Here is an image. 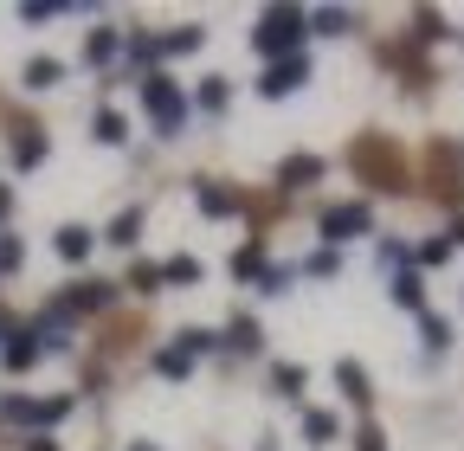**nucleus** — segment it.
I'll list each match as a JSON object with an SVG mask.
<instances>
[{"instance_id": "nucleus-1", "label": "nucleus", "mask_w": 464, "mask_h": 451, "mask_svg": "<svg viewBox=\"0 0 464 451\" xmlns=\"http://www.w3.org/2000/svg\"><path fill=\"white\" fill-rule=\"evenodd\" d=\"M304 39H310V14L304 7H265L258 14V33H252V52H258L265 65H277V59H297Z\"/></svg>"}, {"instance_id": "nucleus-2", "label": "nucleus", "mask_w": 464, "mask_h": 451, "mask_svg": "<svg viewBox=\"0 0 464 451\" xmlns=\"http://www.w3.org/2000/svg\"><path fill=\"white\" fill-rule=\"evenodd\" d=\"M142 110H149V123H155V136H181L188 130V97H181V84H174L168 72H149L142 78Z\"/></svg>"}, {"instance_id": "nucleus-3", "label": "nucleus", "mask_w": 464, "mask_h": 451, "mask_svg": "<svg viewBox=\"0 0 464 451\" xmlns=\"http://www.w3.org/2000/svg\"><path fill=\"white\" fill-rule=\"evenodd\" d=\"M316 233H323V245H329V252H342L348 239H368V233H374V206H368V200H342V206H323Z\"/></svg>"}, {"instance_id": "nucleus-4", "label": "nucleus", "mask_w": 464, "mask_h": 451, "mask_svg": "<svg viewBox=\"0 0 464 451\" xmlns=\"http://www.w3.org/2000/svg\"><path fill=\"white\" fill-rule=\"evenodd\" d=\"M304 84H310V59L297 52V59H277V65H265L252 91H258L265 103H277V97H290V91H304Z\"/></svg>"}, {"instance_id": "nucleus-5", "label": "nucleus", "mask_w": 464, "mask_h": 451, "mask_svg": "<svg viewBox=\"0 0 464 451\" xmlns=\"http://www.w3.org/2000/svg\"><path fill=\"white\" fill-rule=\"evenodd\" d=\"M65 303L72 316H97V310H110L116 303V284H103V277H78V284H65Z\"/></svg>"}, {"instance_id": "nucleus-6", "label": "nucleus", "mask_w": 464, "mask_h": 451, "mask_svg": "<svg viewBox=\"0 0 464 451\" xmlns=\"http://www.w3.org/2000/svg\"><path fill=\"white\" fill-rule=\"evenodd\" d=\"M194 206H200L207 219H232V213H239L246 200H239V194H232L226 181H194Z\"/></svg>"}, {"instance_id": "nucleus-7", "label": "nucleus", "mask_w": 464, "mask_h": 451, "mask_svg": "<svg viewBox=\"0 0 464 451\" xmlns=\"http://www.w3.org/2000/svg\"><path fill=\"white\" fill-rule=\"evenodd\" d=\"M323 181V155H290L284 168H277V187L284 194H304V187H316Z\"/></svg>"}, {"instance_id": "nucleus-8", "label": "nucleus", "mask_w": 464, "mask_h": 451, "mask_svg": "<svg viewBox=\"0 0 464 451\" xmlns=\"http://www.w3.org/2000/svg\"><path fill=\"white\" fill-rule=\"evenodd\" d=\"M116 59H123V33H116V26L84 33V65H91V72H103V65H116Z\"/></svg>"}, {"instance_id": "nucleus-9", "label": "nucleus", "mask_w": 464, "mask_h": 451, "mask_svg": "<svg viewBox=\"0 0 464 451\" xmlns=\"http://www.w3.org/2000/svg\"><path fill=\"white\" fill-rule=\"evenodd\" d=\"M39 355H45V349H39V335L20 322V335H14L7 349H0V368H7V374H26V368H39Z\"/></svg>"}, {"instance_id": "nucleus-10", "label": "nucleus", "mask_w": 464, "mask_h": 451, "mask_svg": "<svg viewBox=\"0 0 464 451\" xmlns=\"http://www.w3.org/2000/svg\"><path fill=\"white\" fill-rule=\"evenodd\" d=\"M91 245H97L91 226H58V233H52V252L65 258V264H84V258H91Z\"/></svg>"}, {"instance_id": "nucleus-11", "label": "nucleus", "mask_w": 464, "mask_h": 451, "mask_svg": "<svg viewBox=\"0 0 464 451\" xmlns=\"http://www.w3.org/2000/svg\"><path fill=\"white\" fill-rule=\"evenodd\" d=\"M219 349H232V355H258V349H265V329H258L252 316H232L226 335H219Z\"/></svg>"}, {"instance_id": "nucleus-12", "label": "nucleus", "mask_w": 464, "mask_h": 451, "mask_svg": "<svg viewBox=\"0 0 464 451\" xmlns=\"http://www.w3.org/2000/svg\"><path fill=\"white\" fill-rule=\"evenodd\" d=\"M20 84H26V91H58V84H65V59H52V52H39V59H26Z\"/></svg>"}, {"instance_id": "nucleus-13", "label": "nucleus", "mask_w": 464, "mask_h": 451, "mask_svg": "<svg viewBox=\"0 0 464 451\" xmlns=\"http://www.w3.org/2000/svg\"><path fill=\"white\" fill-rule=\"evenodd\" d=\"M335 387H342L348 407H368V400H374V387H368V368H362V361H335Z\"/></svg>"}, {"instance_id": "nucleus-14", "label": "nucleus", "mask_w": 464, "mask_h": 451, "mask_svg": "<svg viewBox=\"0 0 464 451\" xmlns=\"http://www.w3.org/2000/svg\"><path fill=\"white\" fill-rule=\"evenodd\" d=\"M387 297L400 303V310H413V316H426V284H420V271L406 264V271H393V284H387Z\"/></svg>"}, {"instance_id": "nucleus-15", "label": "nucleus", "mask_w": 464, "mask_h": 451, "mask_svg": "<svg viewBox=\"0 0 464 451\" xmlns=\"http://www.w3.org/2000/svg\"><path fill=\"white\" fill-rule=\"evenodd\" d=\"M226 103H232V78H200L194 84V110H200V117H226Z\"/></svg>"}, {"instance_id": "nucleus-16", "label": "nucleus", "mask_w": 464, "mask_h": 451, "mask_svg": "<svg viewBox=\"0 0 464 451\" xmlns=\"http://www.w3.org/2000/svg\"><path fill=\"white\" fill-rule=\"evenodd\" d=\"M91 136H97L103 149H123V142H130V117H123V110H110V103H103L97 117H91Z\"/></svg>"}, {"instance_id": "nucleus-17", "label": "nucleus", "mask_w": 464, "mask_h": 451, "mask_svg": "<svg viewBox=\"0 0 464 451\" xmlns=\"http://www.w3.org/2000/svg\"><path fill=\"white\" fill-rule=\"evenodd\" d=\"M200 277H207V271H200V258H188V252H181V258H168V264H161V291H194Z\"/></svg>"}, {"instance_id": "nucleus-18", "label": "nucleus", "mask_w": 464, "mask_h": 451, "mask_svg": "<svg viewBox=\"0 0 464 451\" xmlns=\"http://www.w3.org/2000/svg\"><path fill=\"white\" fill-rule=\"evenodd\" d=\"M52 155V142H45V130H20V142H14V168L20 175H33V168Z\"/></svg>"}, {"instance_id": "nucleus-19", "label": "nucleus", "mask_w": 464, "mask_h": 451, "mask_svg": "<svg viewBox=\"0 0 464 451\" xmlns=\"http://www.w3.org/2000/svg\"><path fill=\"white\" fill-rule=\"evenodd\" d=\"M142 219H149L142 206H123V213H116V219H110V233H103V239H110V245H123V252H130V245L142 239Z\"/></svg>"}, {"instance_id": "nucleus-20", "label": "nucleus", "mask_w": 464, "mask_h": 451, "mask_svg": "<svg viewBox=\"0 0 464 451\" xmlns=\"http://www.w3.org/2000/svg\"><path fill=\"white\" fill-rule=\"evenodd\" d=\"M232 277H239V284H258V277H265V239L232 252Z\"/></svg>"}, {"instance_id": "nucleus-21", "label": "nucleus", "mask_w": 464, "mask_h": 451, "mask_svg": "<svg viewBox=\"0 0 464 451\" xmlns=\"http://www.w3.org/2000/svg\"><path fill=\"white\" fill-rule=\"evenodd\" d=\"M348 26H355V14H348V7H316V14H310V33H323V39H348Z\"/></svg>"}, {"instance_id": "nucleus-22", "label": "nucleus", "mask_w": 464, "mask_h": 451, "mask_svg": "<svg viewBox=\"0 0 464 451\" xmlns=\"http://www.w3.org/2000/svg\"><path fill=\"white\" fill-rule=\"evenodd\" d=\"M0 419H7V426H33V432H39V400H26V393H0Z\"/></svg>"}, {"instance_id": "nucleus-23", "label": "nucleus", "mask_w": 464, "mask_h": 451, "mask_svg": "<svg viewBox=\"0 0 464 451\" xmlns=\"http://www.w3.org/2000/svg\"><path fill=\"white\" fill-rule=\"evenodd\" d=\"M304 438H310V445H335V438H342V419L323 413V407H310V413H304Z\"/></svg>"}, {"instance_id": "nucleus-24", "label": "nucleus", "mask_w": 464, "mask_h": 451, "mask_svg": "<svg viewBox=\"0 0 464 451\" xmlns=\"http://www.w3.org/2000/svg\"><path fill=\"white\" fill-rule=\"evenodd\" d=\"M200 45H207L200 26H174V33L161 39V59H188V52H200Z\"/></svg>"}, {"instance_id": "nucleus-25", "label": "nucleus", "mask_w": 464, "mask_h": 451, "mask_svg": "<svg viewBox=\"0 0 464 451\" xmlns=\"http://www.w3.org/2000/svg\"><path fill=\"white\" fill-rule=\"evenodd\" d=\"M174 349H181L188 361H200V355L219 349V335H213V329H181V335H174Z\"/></svg>"}, {"instance_id": "nucleus-26", "label": "nucleus", "mask_w": 464, "mask_h": 451, "mask_svg": "<svg viewBox=\"0 0 464 451\" xmlns=\"http://www.w3.org/2000/svg\"><path fill=\"white\" fill-rule=\"evenodd\" d=\"M271 387H277V393H284V400H297V393H304V387H310V374H304V368H297V361H277V368H271Z\"/></svg>"}, {"instance_id": "nucleus-27", "label": "nucleus", "mask_w": 464, "mask_h": 451, "mask_svg": "<svg viewBox=\"0 0 464 451\" xmlns=\"http://www.w3.org/2000/svg\"><path fill=\"white\" fill-rule=\"evenodd\" d=\"M420 342H426V349H432V355H445V349H451V322H445V316H432V310H426V316H420Z\"/></svg>"}, {"instance_id": "nucleus-28", "label": "nucleus", "mask_w": 464, "mask_h": 451, "mask_svg": "<svg viewBox=\"0 0 464 451\" xmlns=\"http://www.w3.org/2000/svg\"><path fill=\"white\" fill-rule=\"evenodd\" d=\"M155 374H161V380H188V374H194V361L168 342V349H155Z\"/></svg>"}, {"instance_id": "nucleus-29", "label": "nucleus", "mask_w": 464, "mask_h": 451, "mask_svg": "<svg viewBox=\"0 0 464 451\" xmlns=\"http://www.w3.org/2000/svg\"><path fill=\"white\" fill-rule=\"evenodd\" d=\"M130 291H136V297H155V291H161V264L136 258V264H130Z\"/></svg>"}, {"instance_id": "nucleus-30", "label": "nucleus", "mask_w": 464, "mask_h": 451, "mask_svg": "<svg viewBox=\"0 0 464 451\" xmlns=\"http://www.w3.org/2000/svg\"><path fill=\"white\" fill-rule=\"evenodd\" d=\"M451 252H458V245H451V239H426V245H420V252H413V271H420V264H426V271H432V264H445V258H451Z\"/></svg>"}, {"instance_id": "nucleus-31", "label": "nucleus", "mask_w": 464, "mask_h": 451, "mask_svg": "<svg viewBox=\"0 0 464 451\" xmlns=\"http://www.w3.org/2000/svg\"><path fill=\"white\" fill-rule=\"evenodd\" d=\"M335 271H342V252H329V245L304 258V277H335Z\"/></svg>"}, {"instance_id": "nucleus-32", "label": "nucleus", "mask_w": 464, "mask_h": 451, "mask_svg": "<svg viewBox=\"0 0 464 451\" xmlns=\"http://www.w3.org/2000/svg\"><path fill=\"white\" fill-rule=\"evenodd\" d=\"M20 264H26V245H20L14 233H0V277H14Z\"/></svg>"}, {"instance_id": "nucleus-33", "label": "nucleus", "mask_w": 464, "mask_h": 451, "mask_svg": "<svg viewBox=\"0 0 464 451\" xmlns=\"http://www.w3.org/2000/svg\"><path fill=\"white\" fill-rule=\"evenodd\" d=\"M290 277H297L290 264H265V277H258V291H265V297H284V291H290Z\"/></svg>"}, {"instance_id": "nucleus-34", "label": "nucleus", "mask_w": 464, "mask_h": 451, "mask_svg": "<svg viewBox=\"0 0 464 451\" xmlns=\"http://www.w3.org/2000/svg\"><path fill=\"white\" fill-rule=\"evenodd\" d=\"M413 39H426V45H432V39H445V20H439L432 7H426V14H413Z\"/></svg>"}, {"instance_id": "nucleus-35", "label": "nucleus", "mask_w": 464, "mask_h": 451, "mask_svg": "<svg viewBox=\"0 0 464 451\" xmlns=\"http://www.w3.org/2000/svg\"><path fill=\"white\" fill-rule=\"evenodd\" d=\"M58 14H65V7H52V0H26V7H20L26 26H45V20H58Z\"/></svg>"}, {"instance_id": "nucleus-36", "label": "nucleus", "mask_w": 464, "mask_h": 451, "mask_svg": "<svg viewBox=\"0 0 464 451\" xmlns=\"http://www.w3.org/2000/svg\"><path fill=\"white\" fill-rule=\"evenodd\" d=\"M355 451H387V438H381V426H362V432H355Z\"/></svg>"}, {"instance_id": "nucleus-37", "label": "nucleus", "mask_w": 464, "mask_h": 451, "mask_svg": "<svg viewBox=\"0 0 464 451\" xmlns=\"http://www.w3.org/2000/svg\"><path fill=\"white\" fill-rule=\"evenodd\" d=\"M14 335H20V322H14V310H0V349H7V342H14Z\"/></svg>"}, {"instance_id": "nucleus-38", "label": "nucleus", "mask_w": 464, "mask_h": 451, "mask_svg": "<svg viewBox=\"0 0 464 451\" xmlns=\"http://www.w3.org/2000/svg\"><path fill=\"white\" fill-rule=\"evenodd\" d=\"M7 219H14V187H0V233H7Z\"/></svg>"}, {"instance_id": "nucleus-39", "label": "nucleus", "mask_w": 464, "mask_h": 451, "mask_svg": "<svg viewBox=\"0 0 464 451\" xmlns=\"http://www.w3.org/2000/svg\"><path fill=\"white\" fill-rule=\"evenodd\" d=\"M26 451H58V445H52L45 432H33V438H26Z\"/></svg>"}, {"instance_id": "nucleus-40", "label": "nucleus", "mask_w": 464, "mask_h": 451, "mask_svg": "<svg viewBox=\"0 0 464 451\" xmlns=\"http://www.w3.org/2000/svg\"><path fill=\"white\" fill-rule=\"evenodd\" d=\"M445 239H451V245H464V213L451 219V233H445Z\"/></svg>"}, {"instance_id": "nucleus-41", "label": "nucleus", "mask_w": 464, "mask_h": 451, "mask_svg": "<svg viewBox=\"0 0 464 451\" xmlns=\"http://www.w3.org/2000/svg\"><path fill=\"white\" fill-rule=\"evenodd\" d=\"M130 451H161V445H149V438H136V445H130Z\"/></svg>"}, {"instance_id": "nucleus-42", "label": "nucleus", "mask_w": 464, "mask_h": 451, "mask_svg": "<svg viewBox=\"0 0 464 451\" xmlns=\"http://www.w3.org/2000/svg\"><path fill=\"white\" fill-rule=\"evenodd\" d=\"M265 451H271V438H265Z\"/></svg>"}]
</instances>
